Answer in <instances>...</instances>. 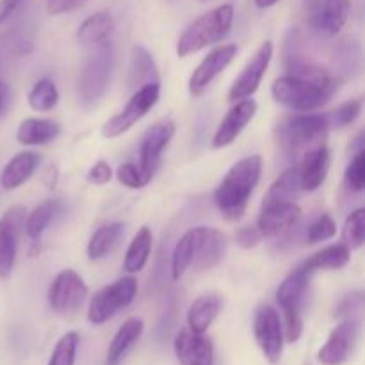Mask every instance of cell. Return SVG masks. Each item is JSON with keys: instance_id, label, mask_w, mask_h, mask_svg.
<instances>
[{"instance_id": "9a60e30c", "label": "cell", "mask_w": 365, "mask_h": 365, "mask_svg": "<svg viewBox=\"0 0 365 365\" xmlns=\"http://www.w3.org/2000/svg\"><path fill=\"white\" fill-rule=\"evenodd\" d=\"M360 337V321L344 319L330 331L327 342L317 351L323 365H342L351 359Z\"/></svg>"}, {"instance_id": "836d02e7", "label": "cell", "mask_w": 365, "mask_h": 365, "mask_svg": "<svg viewBox=\"0 0 365 365\" xmlns=\"http://www.w3.org/2000/svg\"><path fill=\"white\" fill-rule=\"evenodd\" d=\"M192 257H195V237H192V228H189L178 239L173 253H171V278H173V282L180 280L191 269Z\"/></svg>"}, {"instance_id": "ac0fdd59", "label": "cell", "mask_w": 365, "mask_h": 365, "mask_svg": "<svg viewBox=\"0 0 365 365\" xmlns=\"http://www.w3.org/2000/svg\"><path fill=\"white\" fill-rule=\"evenodd\" d=\"M303 210L298 203H277L260 207L257 228L264 239H280L291 234L302 221Z\"/></svg>"}, {"instance_id": "8992f818", "label": "cell", "mask_w": 365, "mask_h": 365, "mask_svg": "<svg viewBox=\"0 0 365 365\" xmlns=\"http://www.w3.org/2000/svg\"><path fill=\"white\" fill-rule=\"evenodd\" d=\"M139 291L138 280L134 277L118 278L113 284L100 289L91 299L88 307V321L93 327H102L116 314L132 305Z\"/></svg>"}, {"instance_id": "bcb514c9", "label": "cell", "mask_w": 365, "mask_h": 365, "mask_svg": "<svg viewBox=\"0 0 365 365\" xmlns=\"http://www.w3.org/2000/svg\"><path fill=\"white\" fill-rule=\"evenodd\" d=\"M7 95H9V89H7V84H6V82L0 81V113H2L4 107H6Z\"/></svg>"}, {"instance_id": "4316f807", "label": "cell", "mask_w": 365, "mask_h": 365, "mask_svg": "<svg viewBox=\"0 0 365 365\" xmlns=\"http://www.w3.org/2000/svg\"><path fill=\"white\" fill-rule=\"evenodd\" d=\"M128 88L139 89L146 84H159V70L152 53L141 45L132 46L130 66H128Z\"/></svg>"}, {"instance_id": "d4e9b609", "label": "cell", "mask_w": 365, "mask_h": 365, "mask_svg": "<svg viewBox=\"0 0 365 365\" xmlns=\"http://www.w3.org/2000/svg\"><path fill=\"white\" fill-rule=\"evenodd\" d=\"M61 134V123L46 118H27L16 128V141L24 146H45Z\"/></svg>"}, {"instance_id": "8d00e7d4", "label": "cell", "mask_w": 365, "mask_h": 365, "mask_svg": "<svg viewBox=\"0 0 365 365\" xmlns=\"http://www.w3.org/2000/svg\"><path fill=\"white\" fill-rule=\"evenodd\" d=\"M337 235V223L328 212H321L312 223L307 227L305 245H319V242L330 241Z\"/></svg>"}, {"instance_id": "b9f144b4", "label": "cell", "mask_w": 365, "mask_h": 365, "mask_svg": "<svg viewBox=\"0 0 365 365\" xmlns=\"http://www.w3.org/2000/svg\"><path fill=\"white\" fill-rule=\"evenodd\" d=\"M262 241L264 237L259 228H257V225H246V227H241L235 232V242L242 250L257 248Z\"/></svg>"}, {"instance_id": "d6a6232c", "label": "cell", "mask_w": 365, "mask_h": 365, "mask_svg": "<svg viewBox=\"0 0 365 365\" xmlns=\"http://www.w3.org/2000/svg\"><path fill=\"white\" fill-rule=\"evenodd\" d=\"M59 102V89L56 82L48 77H43L36 82L27 93V103L36 113H48Z\"/></svg>"}, {"instance_id": "9c48e42d", "label": "cell", "mask_w": 365, "mask_h": 365, "mask_svg": "<svg viewBox=\"0 0 365 365\" xmlns=\"http://www.w3.org/2000/svg\"><path fill=\"white\" fill-rule=\"evenodd\" d=\"M307 25L323 38H335L349 18V0H302Z\"/></svg>"}, {"instance_id": "e0dca14e", "label": "cell", "mask_w": 365, "mask_h": 365, "mask_svg": "<svg viewBox=\"0 0 365 365\" xmlns=\"http://www.w3.org/2000/svg\"><path fill=\"white\" fill-rule=\"evenodd\" d=\"M257 109H259V106H257V102L253 98L235 102L228 109V113L225 114L220 127L214 132L212 139H210V148L223 150L227 146H230L242 134V130L252 123V120L257 114Z\"/></svg>"}, {"instance_id": "7a4b0ae2", "label": "cell", "mask_w": 365, "mask_h": 365, "mask_svg": "<svg viewBox=\"0 0 365 365\" xmlns=\"http://www.w3.org/2000/svg\"><path fill=\"white\" fill-rule=\"evenodd\" d=\"M262 177V157L248 155L237 160L214 191V205L227 221L245 216L253 191Z\"/></svg>"}, {"instance_id": "f1b7e54d", "label": "cell", "mask_w": 365, "mask_h": 365, "mask_svg": "<svg viewBox=\"0 0 365 365\" xmlns=\"http://www.w3.org/2000/svg\"><path fill=\"white\" fill-rule=\"evenodd\" d=\"M153 248V234L150 227H141L132 237L123 259V269L128 277L145 269Z\"/></svg>"}, {"instance_id": "60d3db41", "label": "cell", "mask_w": 365, "mask_h": 365, "mask_svg": "<svg viewBox=\"0 0 365 365\" xmlns=\"http://www.w3.org/2000/svg\"><path fill=\"white\" fill-rule=\"evenodd\" d=\"M116 178L121 185L128 189H143L150 184V178L139 170L138 164L125 163L116 170Z\"/></svg>"}, {"instance_id": "5b68a950", "label": "cell", "mask_w": 365, "mask_h": 365, "mask_svg": "<svg viewBox=\"0 0 365 365\" xmlns=\"http://www.w3.org/2000/svg\"><path fill=\"white\" fill-rule=\"evenodd\" d=\"M234 24V6L223 4L207 11L185 27L177 41V56L189 57L225 39Z\"/></svg>"}, {"instance_id": "4fadbf2b", "label": "cell", "mask_w": 365, "mask_h": 365, "mask_svg": "<svg viewBox=\"0 0 365 365\" xmlns=\"http://www.w3.org/2000/svg\"><path fill=\"white\" fill-rule=\"evenodd\" d=\"M27 210L21 205L7 209L0 217V278L7 280L16 264L18 242L24 232Z\"/></svg>"}, {"instance_id": "83f0119b", "label": "cell", "mask_w": 365, "mask_h": 365, "mask_svg": "<svg viewBox=\"0 0 365 365\" xmlns=\"http://www.w3.org/2000/svg\"><path fill=\"white\" fill-rule=\"evenodd\" d=\"M125 235V223L113 221V223L102 225L93 232L91 239L88 242V259L89 260H103L120 246L121 239Z\"/></svg>"}, {"instance_id": "f6af8a7d", "label": "cell", "mask_w": 365, "mask_h": 365, "mask_svg": "<svg viewBox=\"0 0 365 365\" xmlns=\"http://www.w3.org/2000/svg\"><path fill=\"white\" fill-rule=\"evenodd\" d=\"M25 0H0V25L6 24Z\"/></svg>"}, {"instance_id": "5bb4252c", "label": "cell", "mask_w": 365, "mask_h": 365, "mask_svg": "<svg viewBox=\"0 0 365 365\" xmlns=\"http://www.w3.org/2000/svg\"><path fill=\"white\" fill-rule=\"evenodd\" d=\"M177 127L171 120H160L153 123L143 134L139 143V170L152 180L163 160V152L175 138Z\"/></svg>"}, {"instance_id": "30bf717a", "label": "cell", "mask_w": 365, "mask_h": 365, "mask_svg": "<svg viewBox=\"0 0 365 365\" xmlns=\"http://www.w3.org/2000/svg\"><path fill=\"white\" fill-rule=\"evenodd\" d=\"M253 335L264 359L269 364H278L284 355V328L278 310L271 305H260L253 316Z\"/></svg>"}, {"instance_id": "ab89813d", "label": "cell", "mask_w": 365, "mask_h": 365, "mask_svg": "<svg viewBox=\"0 0 365 365\" xmlns=\"http://www.w3.org/2000/svg\"><path fill=\"white\" fill-rule=\"evenodd\" d=\"M364 310V292L355 291L349 292V294L342 296L341 302L337 303V309H335V317H339L341 321L344 319H356Z\"/></svg>"}, {"instance_id": "681fc988", "label": "cell", "mask_w": 365, "mask_h": 365, "mask_svg": "<svg viewBox=\"0 0 365 365\" xmlns=\"http://www.w3.org/2000/svg\"><path fill=\"white\" fill-rule=\"evenodd\" d=\"M203 2H205V0H203Z\"/></svg>"}, {"instance_id": "74e56055", "label": "cell", "mask_w": 365, "mask_h": 365, "mask_svg": "<svg viewBox=\"0 0 365 365\" xmlns=\"http://www.w3.org/2000/svg\"><path fill=\"white\" fill-rule=\"evenodd\" d=\"M362 109H364L362 98H351V100H348V102L341 103L337 109L331 110L330 114H327L330 128L331 127H337V128L349 127V125H353L356 120H359L360 114H362Z\"/></svg>"}, {"instance_id": "f546056e", "label": "cell", "mask_w": 365, "mask_h": 365, "mask_svg": "<svg viewBox=\"0 0 365 365\" xmlns=\"http://www.w3.org/2000/svg\"><path fill=\"white\" fill-rule=\"evenodd\" d=\"M302 192L298 168H289L269 185L262 200V207L277 205V203H296Z\"/></svg>"}, {"instance_id": "7bdbcfd3", "label": "cell", "mask_w": 365, "mask_h": 365, "mask_svg": "<svg viewBox=\"0 0 365 365\" xmlns=\"http://www.w3.org/2000/svg\"><path fill=\"white\" fill-rule=\"evenodd\" d=\"M86 4H88V0H46L45 7L50 16H59V14L81 9Z\"/></svg>"}, {"instance_id": "277c9868", "label": "cell", "mask_w": 365, "mask_h": 365, "mask_svg": "<svg viewBox=\"0 0 365 365\" xmlns=\"http://www.w3.org/2000/svg\"><path fill=\"white\" fill-rule=\"evenodd\" d=\"M114 64H116V56H114V46L110 45V41L95 46V50L89 53L78 75L77 84L78 103L82 110L89 113L96 109L100 102L106 98L110 82H113Z\"/></svg>"}, {"instance_id": "484cf974", "label": "cell", "mask_w": 365, "mask_h": 365, "mask_svg": "<svg viewBox=\"0 0 365 365\" xmlns=\"http://www.w3.org/2000/svg\"><path fill=\"white\" fill-rule=\"evenodd\" d=\"M114 32V18L109 11L102 9L89 14L81 27L77 29V39L84 46H100L109 43L110 34Z\"/></svg>"}, {"instance_id": "44dd1931", "label": "cell", "mask_w": 365, "mask_h": 365, "mask_svg": "<svg viewBox=\"0 0 365 365\" xmlns=\"http://www.w3.org/2000/svg\"><path fill=\"white\" fill-rule=\"evenodd\" d=\"M312 277L314 274H310L302 264L285 277L280 287L277 289V303L280 305L282 312H285V310H303V303H305V296Z\"/></svg>"}, {"instance_id": "8fae6325", "label": "cell", "mask_w": 365, "mask_h": 365, "mask_svg": "<svg viewBox=\"0 0 365 365\" xmlns=\"http://www.w3.org/2000/svg\"><path fill=\"white\" fill-rule=\"evenodd\" d=\"M274 46L271 41H264L259 46L255 53L248 59L241 73L234 81V84L228 89V102L235 103L239 100L252 98L257 91H259L262 78L266 75L267 68H269L271 59H273Z\"/></svg>"}, {"instance_id": "1f68e13d", "label": "cell", "mask_w": 365, "mask_h": 365, "mask_svg": "<svg viewBox=\"0 0 365 365\" xmlns=\"http://www.w3.org/2000/svg\"><path fill=\"white\" fill-rule=\"evenodd\" d=\"M57 210H59V202L50 198L39 203L38 207H34V210H32L31 214H27L24 230L31 241H38V239L45 234V230L50 227L53 217H56Z\"/></svg>"}, {"instance_id": "d6986e66", "label": "cell", "mask_w": 365, "mask_h": 365, "mask_svg": "<svg viewBox=\"0 0 365 365\" xmlns=\"http://www.w3.org/2000/svg\"><path fill=\"white\" fill-rule=\"evenodd\" d=\"M173 351L180 365H214L212 339L182 328L173 341Z\"/></svg>"}, {"instance_id": "4dcf8cb0", "label": "cell", "mask_w": 365, "mask_h": 365, "mask_svg": "<svg viewBox=\"0 0 365 365\" xmlns=\"http://www.w3.org/2000/svg\"><path fill=\"white\" fill-rule=\"evenodd\" d=\"M351 260V252L346 248L342 242H335V245L324 246L323 250L314 253L310 259H307L302 264L310 274H316L317 271H339L344 269Z\"/></svg>"}, {"instance_id": "d590c367", "label": "cell", "mask_w": 365, "mask_h": 365, "mask_svg": "<svg viewBox=\"0 0 365 365\" xmlns=\"http://www.w3.org/2000/svg\"><path fill=\"white\" fill-rule=\"evenodd\" d=\"M78 342H81V337L77 331H66L53 346V351L46 365H75Z\"/></svg>"}, {"instance_id": "52a82bcc", "label": "cell", "mask_w": 365, "mask_h": 365, "mask_svg": "<svg viewBox=\"0 0 365 365\" xmlns=\"http://www.w3.org/2000/svg\"><path fill=\"white\" fill-rule=\"evenodd\" d=\"M160 98V82L159 84H146L132 93L127 106L114 114L113 118L102 125V135L106 139H116L130 130L138 121H141Z\"/></svg>"}, {"instance_id": "f35d334b", "label": "cell", "mask_w": 365, "mask_h": 365, "mask_svg": "<svg viewBox=\"0 0 365 365\" xmlns=\"http://www.w3.org/2000/svg\"><path fill=\"white\" fill-rule=\"evenodd\" d=\"M344 184L353 192H362L365 189V150L353 153L344 171Z\"/></svg>"}, {"instance_id": "7c38bea8", "label": "cell", "mask_w": 365, "mask_h": 365, "mask_svg": "<svg viewBox=\"0 0 365 365\" xmlns=\"http://www.w3.org/2000/svg\"><path fill=\"white\" fill-rule=\"evenodd\" d=\"M239 48L234 43H228V45L216 46L214 50H210L205 57L202 59V63L195 68V71L191 73L187 82L189 95L192 98H198L203 93L209 89V86L234 63L235 56H237Z\"/></svg>"}, {"instance_id": "603a6c76", "label": "cell", "mask_w": 365, "mask_h": 365, "mask_svg": "<svg viewBox=\"0 0 365 365\" xmlns=\"http://www.w3.org/2000/svg\"><path fill=\"white\" fill-rule=\"evenodd\" d=\"M39 166V155L31 150H25V152L16 153L13 159H9V163L4 166L2 173H0V185L6 191H14V189L21 187L24 184H27L32 178V175L36 173Z\"/></svg>"}, {"instance_id": "ee69618b", "label": "cell", "mask_w": 365, "mask_h": 365, "mask_svg": "<svg viewBox=\"0 0 365 365\" xmlns=\"http://www.w3.org/2000/svg\"><path fill=\"white\" fill-rule=\"evenodd\" d=\"M110 178H113V168L106 160H98V163L93 164L88 171V180L95 185H106L109 184Z\"/></svg>"}, {"instance_id": "ba28073f", "label": "cell", "mask_w": 365, "mask_h": 365, "mask_svg": "<svg viewBox=\"0 0 365 365\" xmlns=\"http://www.w3.org/2000/svg\"><path fill=\"white\" fill-rule=\"evenodd\" d=\"M89 294L84 278L73 269H63L56 274L48 287V305L59 317H71L82 309Z\"/></svg>"}, {"instance_id": "e575fe53", "label": "cell", "mask_w": 365, "mask_h": 365, "mask_svg": "<svg viewBox=\"0 0 365 365\" xmlns=\"http://www.w3.org/2000/svg\"><path fill=\"white\" fill-rule=\"evenodd\" d=\"M341 242L349 250L355 252L360 250L365 242V209H355L348 217L341 230Z\"/></svg>"}, {"instance_id": "c3c4849f", "label": "cell", "mask_w": 365, "mask_h": 365, "mask_svg": "<svg viewBox=\"0 0 365 365\" xmlns=\"http://www.w3.org/2000/svg\"><path fill=\"white\" fill-rule=\"evenodd\" d=\"M305 365H310V364H305Z\"/></svg>"}, {"instance_id": "6da1fadb", "label": "cell", "mask_w": 365, "mask_h": 365, "mask_svg": "<svg viewBox=\"0 0 365 365\" xmlns=\"http://www.w3.org/2000/svg\"><path fill=\"white\" fill-rule=\"evenodd\" d=\"M337 86V78L319 64L292 59L287 63V73L271 84V95L285 109L309 114L327 106Z\"/></svg>"}, {"instance_id": "7dc6e473", "label": "cell", "mask_w": 365, "mask_h": 365, "mask_svg": "<svg viewBox=\"0 0 365 365\" xmlns=\"http://www.w3.org/2000/svg\"><path fill=\"white\" fill-rule=\"evenodd\" d=\"M278 2H280V0H255V6L259 7V9H269V7L277 6Z\"/></svg>"}, {"instance_id": "7402d4cb", "label": "cell", "mask_w": 365, "mask_h": 365, "mask_svg": "<svg viewBox=\"0 0 365 365\" xmlns=\"http://www.w3.org/2000/svg\"><path fill=\"white\" fill-rule=\"evenodd\" d=\"M225 299L217 292H207L198 296L189 305L187 310V328L195 334H207L214 321L217 319L220 312L223 310Z\"/></svg>"}, {"instance_id": "2e32d148", "label": "cell", "mask_w": 365, "mask_h": 365, "mask_svg": "<svg viewBox=\"0 0 365 365\" xmlns=\"http://www.w3.org/2000/svg\"><path fill=\"white\" fill-rule=\"evenodd\" d=\"M192 237H195L192 269L198 273H207L220 266L227 252V237L223 232L212 227H192Z\"/></svg>"}, {"instance_id": "ffe728a7", "label": "cell", "mask_w": 365, "mask_h": 365, "mask_svg": "<svg viewBox=\"0 0 365 365\" xmlns=\"http://www.w3.org/2000/svg\"><path fill=\"white\" fill-rule=\"evenodd\" d=\"M298 171L302 191H317L330 173V150H328V146H317V148L302 155Z\"/></svg>"}, {"instance_id": "3957f363", "label": "cell", "mask_w": 365, "mask_h": 365, "mask_svg": "<svg viewBox=\"0 0 365 365\" xmlns=\"http://www.w3.org/2000/svg\"><path fill=\"white\" fill-rule=\"evenodd\" d=\"M330 123L327 114H291L274 127V141L287 155H305L317 146L327 145Z\"/></svg>"}, {"instance_id": "cb8c5ba5", "label": "cell", "mask_w": 365, "mask_h": 365, "mask_svg": "<svg viewBox=\"0 0 365 365\" xmlns=\"http://www.w3.org/2000/svg\"><path fill=\"white\" fill-rule=\"evenodd\" d=\"M145 331V323L141 317H128L114 334L109 348H107L106 365H120L132 348L138 344Z\"/></svg>"}]
</instances>
